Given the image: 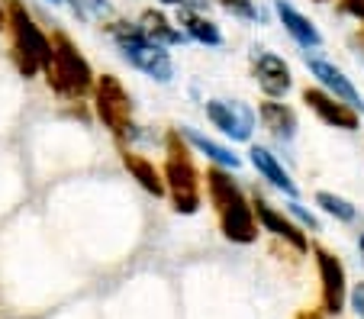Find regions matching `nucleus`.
Returning a JSON list of instances; mask_svg holds the SVG:
<instances>
[{
  "instance_id": "nucleus-1",
  "label": "nucleus",
  "mask_w": 364,
  "mask_h": 319,
  "mask_svg": "<svg viewBox=\"0 0 364 319\" xmlns=\"http://www.w3.org/2000/svg\"><path fill=\"white\" fill-rule=\"evenodd\" d=\"M203 194L210 200L220 222V232L232 245H252L258 242V222L252 213V197L242 190V184L226 168L206 165L203 171Z\"/></svg>"
},
{
  "instance_id": "nucleus-2",
  "label": "nucleus",
  "mask_w": 364,
  "mask_h": 319,
  "mask_svg": "<svg viewBox=\"0 0 364 319\" xmlns=\"http://www.w3.org/2000/svg\"><path fill=\"white\" fill-rule=\"evenodd\" d=\"M161 148H165L161 174H165V190L174 213L181 216L200 213V207H203V171L193 161L191 146L181 139L178 129H168L165 139H161Z\"/></svg>"
},
{
  "instance_id": "nucleus-3",
  "label": "nucleus",
  "mask_w": 364,
  "mask_h": 319,
  "mask_svg": "<svg viewBox=\"0 0 364 319\" xmlns=\"http://www.w3.org/2000/svg\"><path fill=\"white\" fill-rule=\"evenodd\" d=\"M103 29H107L110 42L117 45V52L123 55V62L129 65V68H136L139 75L151 77L155 84H171L174 81V71L178 68H174L171 49L159 45V42H151L136 20H110Z\"/></svg>"
},
{
  "instance_id": "nucleus-4",
  "label": "nucleus",
  "mask_w": 364,
  "mask_h": 319,
  "mask_svg": "<svg viewBox=\"0 0 364 319\" xmlns=\"http://www.w3.org/2000/svg\"><path fill=\"white\" fill-rule=\"evenodd\" d=\"M90 107H94V117L103 123V129L117 142L129 148H136V142H151L149 132H142L145 126L136 123L132 97L117 75H97L94 90H90Z\"/></svg>"
},
{
  "instance_id": "nucleus-5",
  "label": "nucleus",
  "mask_w": 364,
  "mask_h": 319,
  "mask_svg": "<svg viewBox=\"0 0 364 319\" xmlns=\"http://www.w3.org/2000/svg\"><path fill=\"white\" fill-rule=\"evenodd\" d=\"M42 77H46L48 90L58 94L62 100H84L90 97L94 90V68L84 58V52L77 49V42L71 39L68 33L55 29L52 33V55H48L46 68H42Z\"/></svg>"
},
{
  "instance_id": "nucleus-6",
  "label": "nucleus",
  "mask_w": 364,
  "mask_h": 319,
  "mask_svg": "<svg viewBox=\"0 0 364 319\" xmlns=\"http://www.w3.org/2000/svg\"><path fill=\"white\" fill-rule=\"evenodd\" d=\"M10 36V62L16 65L23 77H42L48 55H52V36L42 29V23L26 10L23 0H7V26Z\"/></svg>"
},
{
  "instance_id": "nucleus-7",
  "label": "nucleus",
  "mask_w": 364,
  "mask_h": 319,
  "mask_svg": "<svg viewBox=\"0 0 364 319\" xmlns=\"http://www.w3.org/2000/svg\"><path fill=\"white\" fill-rule=\"evenodd\" d=\"M203 113L213 129H220L229 142H252L255 129H258V113L245 104V100H229V97H210L203 104Z\"/></svg>"
},
{
  "instance_id": "nucleus-8",
  "label": "nucleus",
  "mask_w": 364,
  "mask_h": 319,
  "mask_svg": "<svg viewBox=\"0 0 364 319\" xmlns=\"http://www.w3.org/2000/svg\"><path fill=\"white\" fill-rule=\"evenodd\" d=\"M313 258H316V271H319V310L326 316H338L348 303V274L345 264L332 255L323 245H309Z\"/></svg>"
},
{
  "instance_id": "nucleus-9",
  "label": "nucleus",
  "mask_w": 364,
  "mask_h": 319,
  "mask_svg": "<svg viewBox=\"0 0 364 319\" xmlns=\"http://www.w3.org/2000/svg\"><path fill=\"white\" fill-rule=\"evenodd\" d=\"M306 71H309V77L316 81V87H323L326 94H332L336 100H342L345 107H351L355 113L364 117L361 90L355 87V81H351L336 62H329V58H323V55H306Z\"/></svg>"
},
{
  "instance_id": "nucleus-10",
  "label": "nucleus",
  "mask_w": 364,
  "mask_h": 319,
  "mask_svg": "<svg viewBox=\"0 0 364 319\" xmlns=\"http://www.w3.org/2000/svg\"><path fill=\"white\" fill-rule=\"evenodd\" d=\"M252 77L258 84V90H262V97H271V100H284L294 90V71H290L287 58L271 49H255Z\"/></svg>"
},
{
  "instance_id": "nucleus-11",
  "label": "nucleus",
  "mask_w": 364,
  "mask_h": 319,
  "mask_svg": "<svg viewBox=\"0 0 364 319\" xmlns=\"http://www.w3.org/2000/svg\"><path fill=\"white\" fill-rule=\"evenodd\" d=\"M252 197V213H255V222H258V229L271 232L274 239H281V242H287L294 252H300V255H306L309 252V232H303L300 226H296L294 220H290L284 210H277L271 200H264L262 194H248Z\"/></svg>"
},
{
  "instance_id": "nucleus-12",
  "label": "nucleus",
  "mask_w": 364,
  "mask_h": 319,
  "mask_svg": "<svg viewBox=\"0 0 364 319\" xmlns=\"http://www.w3.org/2000/svg\"><path fill=\"white\" fill-rule=\"evenodd\" d=\"M300 100L319 123L332 126V129H345V132H355L361 126V113H355L351 107H345L342 100H336L332 94H326L323 87L309 84V87L300 90Z\"/></svg>"
},
{
  "instance_id": "nucleus-13",
  "label": "nucleus",
  "mask_w": 364,
  "mask_h": 319,
  "mask_svg": "<svg viewBox=\"0 0 364 319\" xmlns=\"http://www.w3.org/2000/svg\"><path fill=\"white\" fill-rule=\"evenodd\" d=\"M248 165L255 168V174H258L262 180H268L277 194H284L287 200H300V184H296L294 174L284 168V161L277 158L268 146L248 142Z\"/></svg>"
},
{
  "instance_id": "nucleus-14",
  "label": "nucleus",
  "mask_w": 364,
  "mask_h": 319,
  "mask_svg": "<svg viewBox=\"0 0 364 319\" xmlns=\"http://www.w3.org/2000/svg\"><path fill=\"white\" fill-rule=\"evenodd\" d=\"M258 123L268 129V136L277 142V146H294V139L300 136V119H296V110L287 104V100H271L262 97L258 100Z\"/></svg>"
},
{
  "instance_id": "nucleus-15",
  "label": "nucleus",
  "mask_w": 364,
  "mask_h": 319,
  "mask_svg": "<svg viewBox=\"0 0 364 319\" xmlns=\"http://www.w3.org/2000/svg\"><path fill=\"white\" fill-rule=\"evenodd\" d=\"M274 16L284 26V33H287L306 55H316V52L323 49V33H319V26L309 20L303 10H296L290 0H274Z\"/></svg>"
},
{
  "instance_id": "nucleus-16",
  "label": "nucleus",
  "mask_w": 364,
  "mask_h": 319,
  "mask_svg": "<svg viewBox=\"0 0 364 319\" xmlns=\"http://www.w3.org/2000/svg\"><path fill=\"white\" fill-rule=\"evenodd\" d=\"M119 161H123V168L129 171V178L136 180L139 188L145 190V194H151V197H168V190H165V174H161V165H155V161L149 158V155H142L139 148H129V146H123L119 148Z\"/></svg>"
},
{
  "instance_id": "nucleus-17",
  "label": "nucleus",
  "mask_w": 364,
  "mask_h": 319,
  "mask_svg": "<svg viewBox=\"0 0 364 319\" xmlns=\"http://www.w3.org/2000/svg\"><path fill=\"white\" fill-rule=\"evenodd\" d=\"M178 132H181V139L191 146V152L203 155L213 168H226V171H239L242 168V158L232 152V148L216 142V139H210V136H203L200 129H193V126H178Z\"/></svg>"
},
{
  "instance_id": "nucleus-18",
  "label": "nucleus",
  "mask_w": 364,
  "mask_h": 319,
  "mask_svg": "<svg viewBox=\"0 0 364 319\" xmlns=\"http://www.w3.org/2000/svg\"><path fill=\"white\" fill-rule=\"evenodd\" d=\"M136 23L142 26V33L149 36L151 42H159V45H165V49H178V45H187L184 29H181L178 20H174V16H168L165 10L149 7V10H142V13H139Z\"/></svg>"
},
{
  "instance_id": "nucleus-19",
  "label": "nucleus",
  "mask_w": 364,
  "mask_h": 319,
  "mask_svg": "<svg viewBox=\"0 0 364 319\" xmlns=\"http://www.w3.org/2000/svg\"><path fill=\"white\" fill-rule=\"evenodd\" d=\"M174 20H178L181 29H184L187 42H197V45H206V49H223L226 36H223L220 23H216L213 16L197 13V10H181Z\"/></svg>"
},
{
  "instance_id": "nucleus-20",
  "label": "nucleus",
  "mask_w": 364,
  "mask_h": 319,
  "mask_svg": "<svg viewBox=\"0 0 364 319\" xmlns=\"http://www.w3.org/2000/svg\"><path fill=\"white\" fill-rule=\"evenodd\" d=\"M313 203L323 210L329 220L336 222H355L358 220V207L351 200H345L342 194H332V190H316L313 194Z\"/></svg>"
},
{
  "instance_id": "nucleus-21",
  "label": "nucleus",
  "mask_w": 364,
  "mask_h": 319,
  "mask_svg": "<svg viewBox=\"0 0 364 319\" xmlns=\"http://www.w3.org/2000/svg\"><path fill=\"white\" fill-rule=\"evenodd\" d=\"M71 7V13L84 23H94V20H107L110 16V0H65Z\"/></svg>"
},
{
  "instance_id": "nucleus-22",
  "label": "nucleus",
  "mask_w": 364,
  "mask_h": 319,
  "mask_svg": "<svg viewBox=\"0 0 364 319\" xmlns=\"http://www.w3.org/2000/svg\"><path fill=\"white\" fill-rule=\"evenodd\" d=\"M220 7L226 10L229 16L242 23H258L262 20V10H258V0H220Z\"/></svg>"
},
{
  "instance_id": "nucleus-23",
  "label": "nucleus",
  "mask_w": 364,
  "mask_h": 319,
  "mask_svg": "<svg viewBox=\"0 0 364 319\" xmlns=\"http://www.w3.org/2000/svg\"><path fill=\"white\" fill-rule=\"evenodd\" d=\"M284 213H287L303 232H319V220L309 213V210L303 207L300 200H287V210H284Z\"/></svg>"
},
{
  "instance_id": "nucleus-24",
  "label": "nucleus",
  "mask_w": 364,
  "mask_h": 319,
  "mask_svg": "<svg viewBox=\"0 0 364 319\" xmlns=\"http://www.w3.org/2000/svg\"><path fill=\"white\" fill-rule=\"evenodd\" d=\"M165 10H174V13H181V10H197V13H206V7H210V0H159Z\"/></svg>"
},
{
  "instance_id": "nucleus-25",
  "label": "nucleus",
  "mask_w": 364,
  "mask_h": 319,
  "mask_svg": "<svg viewBox=\"0 0 364 319\" xmlns=\"http://www.w3.org/2000/svg\"><path fill=\"white\" fill-rule=\"evenodd\" d=\"M338 13L355 23H364V0H338Z\"/></svg>"
},
{
  "instance_id": "nucleus-26",
  "label": "nucleus",
  "mask_w": 364,
  "mask_h": 319,
  "mask_svg": "<svg viewBox=\"0 0 364 319\" xmlns=\"http://www.w3.org/2000/svg\"><path fill=\"white\" fill-rule=\"evenodd\" d=\"M348 303H351V310H355V316L364 319V281H358L348 291Z\"/></svg>"
},
{
  "instance_id": "nucleus-27",
  "label": "nucleus",
  "mask_w": 364,
  "mask_h": 319,
  "mask_svg": "<svg viewBox=\"0 0 364 319\" xmlns=\"http://www.w3.org/2000/svg\"><path fill=\"white\" fill-rule=\"evenodd\" d=\"M296 319H326V313L323 310H303V313H296Z\"/></svg>"
},
{
  "instance_id": "nucleus-28",
  "label": "nucleus",
  "mask_w": 364,
  "mask_h": 319,
  "mask_svg": "<svg viewBox=\"0 0 364 319\" xmlns=\"http://www.w3.org/2000/svg\"><path fill=\"white\" fill-rule=\"evenodd\" d=\"M7 26V0H0V33Z\"/></svg>"
},
{
  "instance_id": "nucleus-29",
  "label": "nucleus",
  "mask_w": 364,
  "mask_h": 319,
  "mask_svg": "<svg viewBox=\"0 0 364 319\" xmlns=\"http://www.w3.org/2000/svg\"><path fill=\"white\" fill-rule=\"evenodd\" d=\"M358 252H361V261H364V232L358 236Z\"/></svg>"
},
{
  "instance_id": "nucleus-30",
  "label": "nucleus",
  "mask_w": 364,
  "mask_h": 319,
  "mask_svg": "<svg viewBox=\"0 0 364 319\" xmlns=\"http://www.w3.org/2000/svg\"><path fill=\"white\" fill-rule=\"evenodd\" d=\"M46 4H52V7H62L65 0H46Z\"/></svg>"
},
{
  "instance_id": "nucleus-31",
  "label": "nucleus",
  "mask_w": 364,
  "mask_h": 319,
  "mask_svg": "<svg viewBox=\"0 0 364 319\" xmlns=\"http://www.w3.org/2000/svg\"><path fill=\"white\" fill-rule=\"evenodd\" d=\"M316 4H329V0H316Z\"/></svg>"
},
{
  "instance_id": "nucleus-32",
  "label": "nucleus",
  "mask_w": 364,
  "mask_h": 319,
  "mask_svg": "<svg viewBox=\"0 0 364 319\" xmlns=\"http://www.w3.org/2000/svg\"><path fill=\"white\" fill-rule=\"evenodd\" d=\"M361 39H364V36H361Z\"/></svg>"
}]
</instances>
